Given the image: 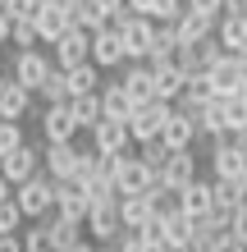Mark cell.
I'll return each instance as SVG.
<instances>
[{
    "mask_svg": "<svg viewBox=\"0 0 247 252\" xmlns=\"http://www.w3.org/2000/svg\"><path fill=\"white\" fill-rule=\"evenodd\" d=\"M96 252H119V248H114V243H106V248H96Z\"/></svg>",
    "mask_w": 247,
    "mask_h": 252,
    "instance_id": "681fc988",
    "label": "cell"
},
{
    "mask_svg": "<svg viewBox=\"0 0 247 252\" xmlns=\"http://www.w3.org/2000/svg\"><path fill=\"white\" fill-rule=\"evenodd\" d=\"M0 9H5V14H9V0H0Z\"/></svg>",
    "mask_w": 247,
    "mask_h": 252,
    "instance_id": "816d5d0a",
    "label": "cell"
},
{
    "mask_svg": "<svg viewBox=\"0 0 247 252\" xmlns=\"http://www.w3.org/2000/svg\"><path fill=\"white\" fill-rule=\"evenodd\" d=\"M101 110H106V120H133V110H137V101L124 92V83H106L101 87Z\"/></svg>",
    "mask_w": 247,
    "mask_h": 252,
    "instance_id": "603a6c76",
    "label": "cell"
},
{
    "mask_svg": "<svg viewBox=\"0 0 247 252\" xmlns=\"http://www.w3.org/2000/svg\"><path fill=\"white\" fill-rule=\"evenodd\" d=\"M238 64H243V69H247V46H243V51H238Z\"/></svg>",
    "mask_w": 247,
    "mask_h": 252,
    "instance_id": "7dc6e473",
    "label": "cell"
},
{
    "mask_svg": "<svg viewBox=\"0 0 247 252\" xmlns=\"http://www.w3.org/2000/svg\"><path fill=\"white\" fill-rule=\"evenodd\" d=\"M32 96H37V92H27L23 83H14V78H9V87L0 92V120H9V124L27 120V110H32Z\"/></svg>",
    "mask_w": 247,
    "mask_h": 252,
    "instance_id": "44dd1931",
    "label": "cell"
},
{
    "mask_svg": "<svg viewBox=\"0 0 247 252\" xmlns=\"http://www.w3.org/2000/svg\"><path fill=\"white\" fill-rule=\"evenodd\" d=\"M114 248H119V252H156V248H151V239H147V229H124Z\"/></svg>",
    "mask_w": 247,
    "mask_h": 252,
    "instance_id": "74e56055",
    "label": "cell"
},
{
    "mask_svg": "<svg viewBox=\"0 0 247 252\" xmlns=\"http://www.w3.org/2000/svg\"><path fill=\"white\" fill-rule=\"evenodd\" d=\"M87 211H92V197H87L82 184H60V192H55V216L64 220H78V225H87Z\"/></svg>",
    "mask_w": 247,
    "mask_h": 252,
    "instance_id": "ac0fdd59",
    "label": "cell"
},
{
    "mask_svg": "<svg viewBox=\"0 0 247 252\" xmlns=\"http://www.w3.org/2000/svg\"><path fill=\"white\" fill-rule=\"evenodd\" d=\"M156 179L169 184V188H188V184H197V179H201V170H197V147H192V152H174Z\"/></svg>",
    "mask_w": 247,
    "mask_h": 252,
    "instance_id": "e0dca14e",
    "label": "cell"
},
{
    "mask_svg": "<svg viewBox=\"0 0 247 252\" xmlns=\"http://www.w3.org/2000/svg\"><path fill=\"white\" fill-rule=\"evenodd\" d=\"M9 197H14V184L5 179V174H0V202H9Z\"/></svg>",
    "mask_w": 247,
    "mask_h": 252,
    "instance_id": "f6af8a7d",
    "label": "cell"
},
{
    "mask_svg": "<svg viewBox=\"0 0 247 252\" xmlns=\"http://www.w3.org/2000/svg\"><path fill=\"white\" fill-rule=\"evenodd\" d=\"M206 78H211V87H215V96L247 92V69L238 64V55H220V60L206 69Z\"/></svg>",
    "mask_w": 247,
    "mask_h": 252,
    "instance_id": "4fadbf2b",
    "label": "cell"
},
{
    "mask_svg": "<svg viewBox=\"0 0 247 252\" xmlns=\"http://www.w3.org/2000/svg\"><path fill=\"white\" fill-rule=\"evenodd\" d=\"M78 160H82V147L78 142H41V170L51 174L55 184H69L78 174Z\"/></svg>",
    "mask_w": 247,
    "mask_h": 252,
    "instance_id": "277c9868",
    "label": "cell"
},
{
    "mask_svg": "<svg viewBox=\"0 0 247 252\" xmlns=\"http://www.w3.org/2000/svg\"><path fill=\"white\" fill-rule=\"evenodd\" d=\"M224 14H243L247 19V0H224Z\"/></svg>",
    "mask_w": 247,
    "mask_h": 252,
    "instance_id": "ee69618b",
    "label": "cell"
},
{
    "mask_svg": "<svg viewBox=\"0 0 247 252\" xmlns=\"http://www.w3.org/2000/svg\"><path fill=\"white\" fill-rule=\"evenodd\" d=\"M156 184V170L142 165V156H119L114 160V188H119V197H133V192H147Z\"/></svg>",
    "mask_w": 247,
    "mask_h": 252,
    "instance_id": "30bf717a",
    "label": "cell"
},
{
    "mask_svg": "<svg viewBox=\"0 0 247 252\" xmlns=\"http://www.w3.org/2000/svg\"><path fill=\"white\" fill-rule=\"evenodd\" d=\"M92 152H106V156H128L133 152V133H128L124 120H101L92 133Z\"/></svg>",
    "mask_w": 247,
    "mask_h": 252,
    "instance_id": "5bb4252c",
    "label": "cell"
},
{
    "mask_svg": "<svg viewBox=\"0 0 247 252\" xmlns=\"http://www.w3.org/2000/svg\"><path fill=\"white\" fill-rule=\"evenodd\" d=\"M197 133H206L211 142H220V138H229V124H224V96H215L206 110L197 115Z\"/></svg>",
    "mask_w": 247,
    "mask_h": 252,
    "instance_id": "f1b7e54d",
    "label": "cell"
},
{
    "mask_svg": "<svg viewBox=\"0 0 247 252\" xmlns=\"http://www.w3.org/2000/svg\"><path fill=\"white\" fill-rule=\"evenodd\" d=\"M51 60H55V69L87 64V60H92V32H87V28H69V32L51 46Z\"/></svg>",
    "mask_w": 247,
    "mask_h": 252,
    "instance_id": "ba28073f",
    "label": "cell"
},
{
    "mask_svg": "<svg viewBox=\"0 0 247 252\" xmlns=\"http://www.w3.org/2000/svg\"><path fill=\"white\" fill-rule=\"evenodd\" d=\"M64 78H69V101H74V96H96L101 87H106V83H101V69L92 60L78 64V69H64Z\"/></svg>",
    "mask_w": 247,
    "mask_h": 252,
    "instance_id": "484cf974",
    "label": "cell"
},
{
    "mask_svg": "<svg viewBox=\"0 0 247 252\" xmlns=\"http://www.w3.org/2000/svg\"><path fill=\"white\" fill-rule=\"evenodd\" d=\"M197 138H201V133H197V124L188 120V115H183L179 106H174V115L165 120V133H161V142L169 147V152H192V147H197Z\"/></svg>",
    "mask_w": 247,
    "mask_h": 252,
    "instance_id": "d6986e66",
    "label": "cell"
},
{
    "mask_svg": "<svg viewBox=\"0 0 247 252\" xmlns=\"http://www.w3.org/2000/svg\"><path fill=\"white\" fill-rule=\"evenodd\" d=\"M215 41H220L229 55H238L247 46V19H243V14H224L220 28H215Z\"/></svg>",
    "mask_w": 247,
    "mask_h": 252,
    "instance_id": "4316f807",
    "label": "cell"
},
{
    "mask_svg": "<svg viewBox=\"0 0 247 252\" xmlns=\"http://www.w3.org/2000/svg\"><path fill=\"white\" fill-rule=\"evenodd\" d=\"M92 64L96 69H124L128 64V51H124V37L119 28H101V32H92Z\"/></svg>",
    "mask_w": 247,
    "mask_h": 252,
    "instance_id": "7c38bea8",
    "label": "cell"
},
{
    "mask_svg": "<svg viewBox=\"0 0 247 252\" xmlns=\"http://www.w3.org/2000/svg\"><path fill=\"white\" fill-rule=\"evenodd\" d=\"M211 179H247V152L238 138L211 142Z\"/></svg>",
    "mask_w": 247,
    "mask_h": 252,
    "instance_id": "5b68a950",
    "label": "cell"
},
{
    "mask_svg": "<svg viewBox=\"0 0 247 252\" xmlns=\"http://www.w3.org/2000/svg\"><path fill=\"white\" fill-rule=\"evenodd\" d=\"M23 225H27V216L19 211V202H0V234H23Z\"/></svg>",
    "mask_w": 247,
    "mask_h": 252,
    "instance_id": "d590c367",
    "label": "cell"
},
{
    "mask_svg": "<svg viewBox=\"0 0 247 252\" xmlns=\"http://www.w3.org/2000/svg\"><path fill=\"white\" fill-rule=\"evenodd\" d=\"M41 138H46V142H74L78 138V124H74L69 101H64V106H46V110H41Z\"/></svg>",
    "mask_w": 247,
    "mask_h": 252,
    "instance_id": "2e32d148",
    "label": "cell"
},
{
    "mask_svg": "<svg viewBox=\"0 0 247 252\" xmlns=\"http://www.w3.org/2000/svg\"><path fill=\"white\" fill-rule=\"evenodd\" d=\"M156 0H128V14H151Z\"/></svg>",
    "mask_w": 247,
    "mask_h": 252,
    "instance_id": "7bdbcfd3",
    "label": "cell"
},
{
    "mask_svg": "<svg viewBox=\"0 0 247 252\" xmlns=\"http://www.w3.org/2000/svg\"><path fill=\"white\" fill-rule=\"evenodd\" d=\"M46 229H51L55 252H64V248H74V243H82V239H87L78 220H64V216H46Z\"/></svg>",
    "mask_w": 247,
    "mask_h": 252,
    "instance_id": "f546056e",
    "label": "cell"
},
{
    "mask_svg": "<svg viewBox=\"0 0 247 252\" xmlns=\"http://www.w3.org/2000/svg\"><path fill=\"white\" fill-rule=\"evenodd\" d=\"M55 192H60V184L41 170L37 179H27V184L14 188V202H19V211L27 220H46V216H55Z\"/></svg>",
    "mask_w": 247,
    "mask_h": 252,
    "instance_id": "7a4b0ae2",
    "label": "cell"
},
{
    "mask_svg": "<svg viewBox=\"0 0 247 252\" xmlns=\"http://www.w3.org/2000/svg\"><path fill=\"white\" fill-rule=\"evenodd\" d=\"M41 101H46V106H64L69 101V78H64V69H55L46 83H41V92H37Z\"/></svg>",
    "mask_w": 247,
    "mask_h": 252,
    "instance_id": "d6a6232c",
    "label": "cell"
},
{
    "mask_svg": "<svg viewBox=\"0 0 247 252\" xmlns=\"http://www.w3.org/2000/svg\"><path fill=\"white\" fill-rule=\"evenodd\" d=\"M206 211H215V179H197L183 188V216L201 220Z\"/></svg>",
    "mask_w": 247,
    "mask_h": 252,
    "instance_id": "7402d4cb",
    "label": "cell"
},
{
    "mask_svg": "<svg viewBox=\"0 0 247 252\" xmlns=\"http://www.w3.org/2000/svg\"><path fill=\"white\" fill-rule=\"evenodd\" d=\"M188 9L206 14V19H224V0H188Z\"/></svg>",
    "mask_w": 247,
    "mask_h": 252,
    "instance_id": "f35d334b",
    "label": "cell"
},
{
    "mask_svg": "<svg viewBox=\"0 0 247 252\" xmlns=\"http://www.w3.org/2000/svg\"><path fill=\"white\" fill-rule=\"evenodd\" d=\"M69 110H74L78 133H96V124L106 120V110H101V92L96 96H74V101H69Z\"/></svg>",
    "mask_w": 247,
    "mask_h": 252,
    "instance_id": "83f0119b",
    "label": "cell"
},
{
    "mask_svg": "<svg viewBox=\"0 0 247 252\" xmlns=\"http://www.w3.org/2000/svg\"><path fill=\"white\" fill-rule=\"evenodd\" d=\"M119 83H124V92L133 96L137 106H147V101H156V69H151L147 60H142V64H128Z\"/></svg>",
    "mask_w": 247,
    "mask_h": 252,
    "instance_id": "ffe728a7",
    "label": "cell"
},
{
    "mask_svg": "<svg viewBox=\"0 0 247 252\" xmlns=\"http://www.w3.org/2000/svg\"><path fill=\"white\" fill-rule=\"evenodd\" d=\"M119 216H124V229H147L156 220V206L147 192H133V197H119Z\"/></svg>",
    "mask_w": 247,
    "mask_h": 252,
    "instance_id": "cb8c5ba5",
    "label": "cell"
},
{
    "mask_svg": "<svg viewBox=\"0 0 247 252\" xmlns=\"http://www.w3.org/2000/svg\"><path fill=\"white\" fill-rule=\"evenodd\" d=\"M156 69V101H169V106H179L188 78L179 73V64H151Z\"/></svg>",
    "mask_w": 247,
    "mask_h": 252,
    "instance_id": "d4e9b609",
    "label": "cell"
},
{
    "mask_svg": "<svg viewBox=\"0 0 247 252\" xmlns=\"http://www.w3.org/2000/svg\"><path fill=\"white\" fill-rule=\"evenodd\" d=\"M238 142H243V152H247V133H238Z\"/></svg>",
    "mask_w": 247,
    "mask_h": 252,
    "instance_id": "f907efd6",
    "label": "cell"
},
{
    "mask_svg": "<svg viewBox=\"0 0 247 252\" xmlns=\"http://www.w3.org/2000/svg\"><path fill=\"white\" fill-rule=\"evenodd\" d=\"M161 252H179V248H161Z\"/></svg>",
    "mask_w": 247,
    "mask_h": 252,
    "instance_id": "f5cc1de1",
    "label": "cell"
},
{
    "mask_svg": "<svg viewBox=\"0 0 247 252\" xmlns=\"http://www.w3.org/2000/svg\"><path fill=\"white\" fill-rule=\"evenodd\" d=\"M211 252H247V243L238 239V234H220V239H215V248Z\"/></svg>",
    "mask_w": 247,
    "mask_h": 252,
    "instance_id": "ab89813d",
    "label": "cell"
},
{
    "mask_svg": "<svg viewBox=\"0 0 247 252\" xmlns=\"http://www.w3.org/2000/svg\"><path fill=\"white\" fill-rule=\"evenodd\" d=\"M183 9H188V0H156V5H151V14H147V19L165 28V23H174V19H179V14H183Z\"/></svg>",
    "mask_w": 247,
    "mask_h": 252,
    "instance_id": "8d00e7d4",
    "label": "cell"
},
{
    "mask_svg": "<svg viewBox=\"0 0 247 252\" xmlns=\"http://www.w3.org/2000/svg\"><path fill=\"white\" fill-rule=\"evenodd\" d=\"M137 156H142V165H147V170H156V174H161V170H165V160H169L174 152H169L161 138H156V142H142V147H137Z\"/></svg>",
    "mask_w": 247,
    "mask_h": 252,
    "instance_id": "e575fe53",
    "label": "cell"
},
{
    "mask_svg": "<svg viewBox=\"0 0 247 252\" xmlns=\"http://www.w3.org/2000/svg\"><path fill=\"white\" fill-rule=\"evenodd\" d=\"M9 46H14V51H41V32H37V23L14 19V28H9Z\"/></svg>",
    "mask_w": 247,
    "mask_h": 252,
    "instance_id": "1f68e13d",
    "label": "cell"
},
{
    "mask_svg": "<svg viewBox=\"0 0 247 252\" xmlns=\"http://www.w3.org/2000/svg\"><path fill=\"white\" fill-rule=\"evenodd\" d=\"M215 28H220V19H206V14H197V9H183L179 19H174L179 46H201V41L215 37Z\"/></svg>",
    "mask_w": 247,
    "mask_h": 252,
    "instance_id": "9a60e30c",
    "label": "cell"
},
{
    "mask_svg": "<svg viewBox=\"0 0 247 252\" xmlns=\"http://www.w3.org/2000/svg\"><path fill=\"white\" fill-rule=\"evenodd\" d=\"M9 28H14V19L0 9V46H9Z\"/></svg>",
    "mask_w": 247,
    "mask_h": 252,
    "instance_id": "b9f144b4",
    "label": "cell"
},
{
    "mask_svg": "<svg viewBox=\"0 0 247 252\" xmlns=\"http://www.w3.org/2000/svg\"><path fill=\"white\" fill-rule=\"evenodd\" d=\"M55 73V60L46 51H14V64H9V78L23 83L27 92H41V83H46Z\"/></svg>",
    "mask_w": 247,
    "mask_h": 252,
    "instance_id": "3957f363",
    "label": "cell"
},
{
    "mask_svg": "<svg viewBox=\"0 0 247 252\" xmlns=\"http://www.w3.org/2000/svg\"><path fill=\"white\" fill-rule=\"evenodd\" d=\"M69 28H74V0H46V9L37 14V32L41 46H55Z\"/></svg>",
    "mask_w": 247,
    "mask_h": 252,
    "instance_id": "8fae6325",
    "label": "cell"
},
{
    "mask_svg": "<svg viewBox=\"0 0 247 252\" xmlns=\"http://www.w3.org/2000/svg\"><path fill=\"white\" fill-rule=\"evenodd\" d=\"M114 28H119V37H124L128 64L151 60V46H156V32H161V23H151L147 14H119V19H114Z\"/></svg>",
    "mask_w": 247,
    "mask_h": 252,
    "instance_id": "6da1fadb",
    "label": "cell"
},
{
    "mask_svg": "<svg viewBox=\"0 0 247 252\" xmlns=\"http://www.w3.org/2000/svg\"><path fill=\"white\" fill-rule=\"evenodd\" d=\"M87 239H92L96 248H106V243H119V234H124V216H119V202H101L87 211Z\"/></svg>",
    "mask_w": 247,
    "mask_h": 252,
    "instance_id": "52a82bcc",
    "label": "cell"
},
{
    "mask_svg": "<svg viewBox=\"0 0 247 252\" xmlns=\"http://www.w3.org/2000/svg\"><path fill=\"white\" fill-rule=\"evenodd\" d=\"M0 174L19 188V184H27V179H37L41 174V147L37 142H23V147H14V152L0 160Z\"/></svg>",
    "mask_w": 247,
    "mask_h": 252,
    "instance_id": "9c48e42d",
    "label": "cell"
},
{
    "mask_svg": "<svg viewBox=\"0 0 247 252\" xmlns=\"http://www.w3.org/2000/svg\"><path fill=\"white\" fill-rule=\"evenodd\" d=\"M5 87H9V73H0V92H5Z\"/></svg>",
    "mask_w": 247,
    "mask_h": 252,
    "instance_id": "c3c4849f",
    "label": "cell"
},
{
    "mask_svg": "<svg viewBox=\"0 0 247 252\" xmlns=\"http://www.w3.org/2000/svg\"><path fill=\"white\" fill-rule=\"evenodd\" d=\"M23 252H55V243H51V229H46V220H32V225L23 229Z\"/></svg>",
    "mask_w": 247,
    "mask_h": 252,
    "instance_id": "836d02e7",
    "label": "cell"
},
{
    "mask_svg": "<svg viewBox=\"0 0 247 252\" xmlns=\"http://www.w3.org/2000/svg\"><path fill=\"white\" fill-rule=\"evenodd\" d=\"M174 115V106L169 101H147V106H137L133 110V120H128V133H133V142L142 147V142H156L165 133V120Z\"/></svg>",
    "mask_w": 247,
    "mask_h": 252,
    "instance_id": "8992f818",
    "label": "cell"
},
{
    "mask_svg": "<svg viewBox=\"0 0 247 252\" xmlns=\"http://www.w3.org/2000/svg\"><path fill=\"white\" fill-rule=\"evenodd\" d=\"M0 252H23V234H0Z\"/></svg>",
    "mask_w": 247,
    "mask_h": 252,
    "instance_id": "60d3db41",
    "label": "cell"
},
{
    "mask_svg": "<svg viewBox=\"0 0 247 252\" xmlns=\"http://www.w3.org/2000/svg\"><path fill=\"white\" fill-rule=\"evenodd\" d=\"M224 124H229V138L247 133V92H234V96H224Z\"/></svg>",
    "mask_w": 247,
    "mask_h": 252,
    "instance_id": "4dcf8cb0",
    "label": "cell"
},
{
    "mask_svg": "<svg viewBox=\"0 0 247 252\" xmlns=\"http://www.w3.org/2000/svg\"><path fill=\"white\" fill-rule=\"evenodd\" d=\"M64 252H96V243H92V239H82V243H74V248H64Z\"/></svg>",
    "mask_w": 247,
    "mask_h": 252,
    "instance_id": "bcb514c9",
    "label": "cell"
}]
</instances>
